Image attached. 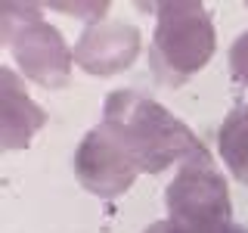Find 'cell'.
Segmentation results:
<instances>
[{
	"instance_id": "obj_1",
	"label": "cell",
	"mask_w": 248,
	"mask_h": 233,
	"mask_svg": "<svg viewBox=\"0 0 248 233\" xmlns=\"http://www.w3.org/2000/svg\"><path fill=\"white\" fill-rule=\"evenodd\" d=\"M99 124L127 152V159L137 165L140 174H161L174 162L183 165L208 152L205 143L174 112H168L161 103L137 90L108 93Z\"/></svg>"
},
{
	"instance_id": "obj_2",
	"label": "cell",
	"mask_w": 248,
	"mask_h": 233,
	"mask_svg": "<svg viewBox=\"0 0 248 233\" xmlns=\"http://www.w3.org/2000/svg\"><path fill=\"white\" fill-rule=\"evenodd\" d=\"M0 41L19 62L22 75L41 87H65L72 78L75 50L34 3H0Z\"/></svg>"
},
{
	"instance_id": "obj_3",
	"label": "cell",
	"mask_w": 248,
	"mask_h": 233,
	"mask_svg": "<svg viewBox=\"0 0 248 233\" xmlns=\"http://www.w3.org/2000/svg\"><path fill=\"white\" fill-rule=\"evenodd\" d=\"M168 217L189 224L202 233H248L232 221V202L223 174L214 168L211 152L183 162L165 190Z\"/></svg>"
},
{
	"instance_id": "obj_4",
	"label": "cell",
	"mask_w": 248,
	"mask_h": 233,
	"mask_svg": "<svg viewBox=\"0 0 248 233\" xmlns=\"http://www.w3.org/2000/svg\"><path fill=\"white\" fill-rule=\"evenodd\" d=\"M158 16V25L152 34V59L170 81L196 75L214 56V25L202 3H158L152 6Z\"/></svg>"
},
{
	"instance_id": "obj_5",
	"label": "cell",
	"mask_w": 248,
	"mask_h": 233,
	"mask_svg": "<svg viewBox=\"0 0 248 233\" xmlns=\"http://www.w3.org/2000/svg\"><path fill=\"white\" fill-rule=\"evenodd\" d=\"M75 174L87 193L99 199H115L134 186L140 171L127 159V152L115 143V137L103 124H96L93 131L84 134L75 152Z\"/></svg>"
},
{
	"instance_id": "obj_6",
	"label": "cell",
	"mask_w": 248,
	"mask_h": 233,
	"mask_svg": "<svg viewBox=\"0 0 248 233\" xmlns=\"http://www.w3.org/2000/svg\"><path fill=\"white\" fill-rule=\"evenodd\" d=\"M140 28L127 22H93L75 44V62L87 75H118L140 56Z\"/></svg>"
},
{
	"instance_id": "obj_7",
	"label": "cell",
	"mask_w": 248,
	"mask_h": 233,
	"mask_svg": "<svg viewBox=\"0 0 248 233\" xmlns=\"http://www.w3.org/2000/svg\"><path fill=\"white\" fill-rule=\"evenodd\" d=\"M46 124V112L28 97L13 68H0V143L3 150H25Z\"/></svg>"
},
{
	"instance_id": "obj_8",
	"label": "cell",
	"mask_w": 248,
	"mask_h": 233,
	"mask_svg": "<svg viewBox=\"0 0 248 233\" xmlns=\"http://www.w3.org/2000/svg\"><path fill=\"white\" fill-rule=\"evenodd\" d=\"M217 146L230 174L248 186V106H232L217 131Z\"/></svg>"
},
{
	"instance_id": "obj_9",
	"label": "cell",
	"mask_w": 248,
	"mask_h": 233,
	"mask_svg": "<svg viewBox=\"0 0 248 233\" xmlns=\"http://www.w3.org/2000/svg\"><path fill=\"white\" fill-rule=\"evenodd\" d=\"M230 68L242 84H248V31H242L230 47Z\"/></svg>"
},
{
	"instance_id": "obj_10",
	"label": "cell",
	"mask_w": 248,
	"mask_h": 233,
	"mask_svg": "<svg viewBox=\"0 0 248 233\" xmlns=\"http://www.w3.org/2000/svg\"><path fill=\"white\" fill-rule=\"evenodd\" d=\"M143 233H202V230L189 227V224H180V221H174V217H168V221H155V224H149Z\"/></svg>"
}]
</instances>
